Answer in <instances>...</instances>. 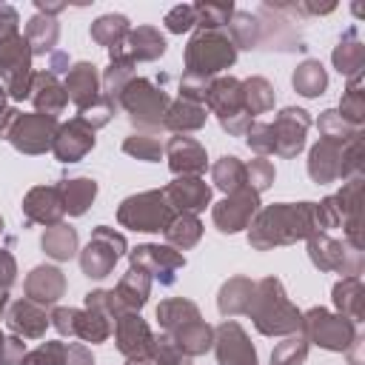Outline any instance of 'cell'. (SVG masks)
<instances>
[{"mask_svg": "<svg viewBox=\"0 0 365 365\" xmlns=\"http://www.w3.org/2000/svg\"><path fill=\"white\" fill-rule=\"evenodd\" d=\"M251 297H254V282L237 277V279L222 285V291H220V311L228 314V317L231 314H242V311H248Z\"/></svg>", "mask_w": 365, "mask_h": 365, "instance_id": "f546056e", "label": "cell"}, {"mask_svg": "<svg viewBox=\"0 0 365 365\" xmlns=\"http://www.w3.org/2000/svg\"><path fill=\"white\" fill-rule=\"evenodd\" d=\"M185 265L182 254L171 251V248H160V245H140L131 251V268H140L145 274H154L160 277L163 285H171L174 282V271Z\"/></svg>", "mask_w": 365, "mask_h": 365, "instance_id": "5bb4252c", "label": "cell"}, {"mask_svg": "<svg viewBox=\"0 0 365 365\" xmlns=\"http://www.w3.org/2000/svg\"><path fill=\"white\" fill-rule=\"evenodd\" d=\"M308 248H311V259L319 268H336V271L345 268V254H342L345 248H342V242H334L328 237H314Z\"/></svg>", "mask_w": 365, "mask_h": 365, "instance_id": "74e56055", "label": "cell"}, {"mask_svg": "<svg viewBox=\"0 0 365 365\" xmlns=\"http://www.w3.org/2000/svg\"><path fill=\"white\" fill-rule=\"evenodd\" d=\"M202 123H205V108L200 103H191V100H182V97L174 106H168L165 120H163V125L174 128V131H194Z\"/></svg>", "mask_w": 365, "mask_h": 365, "instance_id": "83f0119b", "label": "cell"}, {"mask_svg": "<svg viewBox=\"0 0 365 365\" xmlns=\"http://www.w3.org/2000/svg\"><path fill=\"white\" fill-rule=\"evenodd\" d=\"M0 231H3V220H0Z\"/></svg>", "mask_w": 365, "mask_h": 365, "instance_id": "be15d7a7", "label": "cell"}, {"mask_svg": "<svg viewBox=\"0 0 365 365\" xmlns=\"http://www.w3.org/2000/svg\"><path fill=\"white\" fill-rule=\"evenodd\" d=\"M242 97H245V111L248 114H262L274 106V91L268 86V80L262 77H251L242 83Z\"/></svg>", "mask_w": 365, "mask_h": 365, "instance_id": "8d00e7d4", "label": "cell"}, {"mask_svg": "<svg viewBox=\"0 0 365 365\" xmlns=\"http://www.w3.org/2000/svg\"><path fill=\"white\" fill-rule=\"evenodd\" d=\"M231 43L240 46V48H254L259 40H262V31H259V20L257 14H248V11H237L231 17Z\"/></svg>", "mask_w": 365, "mask_h": 365, "instance_id": "d590c367", "label": "cell"}, {"mask_svg": "<svg viewBox=\"0 0 365 365\" xmlns=\"http://www.w3.org/2000/svg\"><path fill=\"white\" fill-rule=\"evenodd\" d=\"M63 291H66V279H63V274L57 271V268H51V265H40V268H34L29 277H26V294H29V299L31 302H54V299H60L63 297Z\"/></svg>", "mask_w": 365, "mask_h": 365, "instance_id": "7402d4cb", "label": "cell"}, {"mask_svg": "<svg viewBox=\"0 0 365 365\" xmlns=\"http://www.w3.org/2000/svg\"><path fill=\"white\" fill-rule=\"evenodd\" d=\"M120 106L131 114L134 125H143V128H157L163 125L165 120V111H168V97L165 91L154 88L148 80H131L123 94H120Z\"/></svg>", "mask_w": 365, "mask_h": 365, "instance_id": "8992f818", "label": "cell"}, {"mask_svg": "<svg viewBox=\"0 0 365 365\" xmlns=\"http://www.w3.org/2000/svg\"><path fill=\"white\" fill-rule=\"evenodd\" d=\"M205 103L211 106V111L220 117L222 128L231 134H245L251 125V114L245 111V97H242V83L234 77H222L214 80L208 86Z\"/></svg>", "mask_w": 365, "mask_h": 365, "instance_id": "5b68a950", "label": "cell"}, {"mask_svg": "<svg viewBox=\"0 0 365 365\" xmlns=\"http://www.w3.org/2000/svg\"><path fill=\"white\" fill-rule=\"evenodd\" d=\"M111 51V63H128L134 66V60H157L163 51H165V40L157 29L151 26H140V29H131Z\"/></svg>", "mask_w": 365, "mask_h": 365, "instance_id": "30bf717a", "label": "cell"}, {"mask_svg": "<svg viewBox=\"0 0 365 365\" xmlns=\"http://www.w3.org/2000/svg\"><path fill=\"white\" fill-rule=\"evenodd\" d=\"M43 248H46V254L54 257V259H68V257H74V251H77V231L57 222V225L46 228V234H43Z\"/></svg>", "mask_w": 365, "mask_h": 365, "instance_id": "d6a6232c", "label": "cell"}, {"mask_svg": "<svg viewBox=\"0 0 365 365\" xmlns=\"http://www.w3.org/2000/svg\"><path fill=\"white\" fill-rule=\"evenodd\" d=\"M114 294H117V299H120V305H123L125 311L143 308L145 299H148V274L140 271V268H131V271L120 279V285H117Z\"/></svg>", "mask_w": 365, "mask_h": 365, "instance_id": "484cf974", "label": "cell"}, {"mask_svg": "<svg viewBox=\"0 0 365 365\" xmlns=\"http://www.w3.org/2000/svg\"><path fill=\"white\" fill-rule=\"evenodd\" d=\"M6 111V86H0V114Z\"/></svg>", "mask_w": 365, "mask_h": 365, "instance_id": "94428289", "label": "cell"}, {"mask_svg": "<svg viewBox=\"0 0 365 365\" xmlns=\"http://www.w3.org/2000/svg\"><path fill=\"white\" fill-rule=\"evenodd\" d=\"M334 63H336V68L345 71V74H356V71H359V66H362V46H359L354 29H348L345 40L336 46V51H334Z\"/></svg>", "mask_w": 365, "mask_h": 365, "instance_id": "ab89813d", "label": "cell"}, {"mask_svg": "<svg viewBox=\"0 0 365 365\" xmlns=\"http://www.w3.org/2000/svg\"><path fill=\"white\" fill-rule=\"evenodd\" d=\"M248 145L254 148V151H259V154H271L274 151V140H271V125L268 123H251L248 125Z\"/></svg>", "mask_w": 365, "mask_h": 365, "instance_id": "816d5d0a", "label": "cell"}, {"mask_svg": "<svg viewBox=\"0 0 365 365\" xmlns=\"http://www.w3.org/2000/svg\"><path fill=\"white\" fill-rule=\"evenodd\" d=\"M165 197L171 202L174 211H185V214H194V211H202L211 200V188L200 180V177H180L174 180L168 188H165Z\"/></svg>", "mask_w": 365, "mask_h": 365, "instance_id": "e0dca14e", "label": "cell"}, {"mask_svg": "<svg viewBox=\"0 0 365 365\" xmlns=\"http://www.w3.org/2000/svg\"><path fill=\"white\" fill-rule=\"evenodd\" d=\"M200 234H202L200 220H197L194 214H185V211L174 214V220H171L168 228H165L168 242H171V245H180V248H191V245L200 240Z\"/></svg>", "mask_w": 365, "mask_h": 365, "instance_id": "836d02e7", "label": "cell"}, {"mask_svg": "<svg viewBox=\"0 0 365 365\" xmlns=\"http://www.w3.org/2000/svg\"><path fill=\"white\" fill-rule=\"evenodd\" d=\"M117 348L128 356V359H140L148 356L154 348V336L148 331V325L140 319V314L125 311L117 317Z\"/></svg>", "mask_w": 365, "mask_h": 365, "instance_id": "9a60e30c", "label": "cell"}, {"mask_svg": "<svg viewBox=\"0 0 365 365\" xmlns=\"http://www.w3.org/2000/svg\"><path fill=\"white\" fill-rule=\"evenodd\" d=\"M111 334V319L94 308H86V311H77L74 317V336L86 339V342H103L106 336Z\"/></svg>", "mask_w": 365, "mask_h": 365, "instance_id": "4dcf8cb0", "label": "cell"}, {"mask_svg": "<svg viewBox=\"0 0 365 365\" xmlns=\"http://www.w3.org/2000/svg\"><path fill=\"white\" fill-rule=\"evenodd\" d=\"M305 128H308V114L302 108H285L277 117V123L271 125L274 154L294 157L305 145Z\"/></svg>", "mask_w": 365, "mask_h": 365, "instance_id": "4fadbf2b", "label": "cell"}, {"mask_svg": "<svg viewBox=\"0 0 365 365\" xmlns=\"http://www.w3.org/2000/svg\"><path fill=\"white\" fill-rule=\"evenodd\" d=\"M305 328H308V336L322 345V348H331V351H342L351 339H354V325L348 322V317H334L322 308H314L302 317Z\"/></svg>", "mask_w": 365, "mask_h": 365, "instance_id": "9c48e42d", "label": "cell"}, {"mask_svg": "<svg viewBox=\"0 0 365 365\" xmlns=\"http://www.w3.org/2000/svg\"><path fill=\"white\" fill-rule=\"evenodd\" d=\"M208 77H197V74H188L180 80V91H182V100H191V103H205V94H208Z\"/></svg>", "mask_w": 365, "mask_h": 365, "instance_id": "f907efd6", "label": "cell"}, {"mask_svg": "<svg viewBox=\"0 0 365 365\" xmlns=\"http://www.w3.org/2000/svg\"><path fill=\"white\" fill-rule=\"evenodd\" d=\"M91 145H94V131H91L83 120L74 117L68 125H60V128H57L54 143H51V151H54L63 163H74V160H80Z\"/></svg>", "mask_w": 365, "mask_h": 365, "instance_id": "2e32d148", "label": "cell"}, {"mask_svg": "<svg viewBox=\"0 0 365 365\" xmlns=\"http://www.w3.org/2000/svg\"><path fill=\"white\" fill-rule=\"evenodd\" d=\"M308 171L317 182H328L339 174H345V165H342V145L334 143V140H322L319 145H314L311 151V160H308Z\"/></svg>", "mask_w": 365, "mask_h": 365, "instance_id": "603a6c76", "label": "cell"}, {"mask_svg": "<svg viewBox=\"0 0 365 365\" xmlns=\"http://www.w3.org/2000/svg\"><path fill=\"white\" fill-rule=\"evenodd\" d=\"M114 111H117V103H111L108 97H97L88 108H80V114H77V120H83L91 131L94 128H100V125H106L111 117H114Z\"/></svg>", "mask_w": 365, "mask_h": 365, "instance_id": "ee69618b", "label": "cell"}, {"mask_svg": "<svg viewBox=\"0 0 365 365\" xmlns=\"http://www.w3.org/2000/svg\"><path fill=\"white\" fill-rule=\"evenodd\" d=\"M305 354H308V339L302 334H297V336H288L285 342H279L274 348L271 362L274 365H299L305 359Z\"/></svg>", "mask_w": 365, "mask_h": 365, "instance_id": "7bdbcfd3", "label": "cell"}, {"mask_svg": "<svg viewBox=\"0 0 365 365\" xmlns=\"http://www.w3.org/2000/svg\"><path fill=\"white\" fill-rule=\"evenodd\" d=\"M14 274H17V268H14V257H11L9 251L0 248V291H6V288L14 282Z\"/></svg>", "mask_w": 365, "mask_h": 365, "instance_id": "9f6ffc18", "label": "cell"}, {"mask_svg": "<svg viewBox=\"0 0 365 365\" xmlns=\"http://www.w3.org/2000/svg\"><path fill=\"white\" fill-rule=\"evenodd\" d=\"M165 336H168L185 356L202 354V351H208L211 342H214V331H211L202 319H191V322L180 325L177 331H171V334H165Z\"/></svg>", "mask_w": 365, "mask_h": 365, "instance_id": "d4e9b609", "label": "cell"}, {"mask_svg": "<svg viewBox=\"0 0 365 365\" xmlns=\"http://www.w3.org/2000/svg\"><path fill=\"white\" fill-rule=\"evenodd\" d=\"M123 148H125V154H134L137 160H160V154H163L160 140H157V137H148V134H134V137H128V140L123 143Z\"/></svg>", "mask_w": 365, "mask_h": 365, "instance_id": "f6af8a7d", "label": "cell"}, {"mask_svg": "<svg viewBox=\"0 0 365 365\" xmlns=\"http://www.w3.org/2000/svg\"><path fill=\"white\" fill-rule=\"evenodd\" d=\"M128 365H154L148 356H140V359H128Z\"/></svg>", "mask_w": 365, "mask_h": 365, "instance_id": "91938a15", "label": "cell"}, {"mask_svg": "<svg viewBox=\"0 0 365 365\" xmlns=\"http://www.w3.org/2000/svg\"><path fill=\"white\" fill-rule=\"evenodd\" d=\"M26 217L29 222H43V225H57L60 217H63V194H60V185H43V188H34L29 191L26 202Z\"/></svg>", "mask_w": 365, "mask_h": 365, "instance_id": "ac0fdd59", "label": "cell"}, {"mask_svg": "<svg viewBox=\"0 0 365 365\" xmlns=\"http://www.w3.org/2000/svg\"><path fill=\"white\" fill-rule=\"evenodd\" d=\"M3 305H6V291H0V311H3ZM0 345H3V336H0Z\"/></svg>", "mask_w": 365, "mask_h": 365, "instance_id": "6125c7cd", "label": "cell"}, {"mask_svg": "<svg viewBox=\"0 0 365 365\" xmlns=\"http://www.w3.org/2000/svg\"><path fill=\"white\" fill-rule=\"evenodd\" d=\"M57 120L46 117V114H17L9 140L14 143V148L26 151V154H40L46 148H51L54 134H57Z\"/></svg>", "mask_w": 365, "mask_h": 365, "instance_id": "ba28073f", "label": "cell"}, {"mask_svg": "<svg viewBox=\"0 0 365 365\" xmlns=\"http://www.w3.org/2000/svg\"><path fill=\"white\" fill-rule=\"evenodd\" d=\"M237 60V46L220 34V31H197L185 48V66H188V74H197V77H208L214 71H222L228 68L231 63Z\"/></svg>", "mask_w": 365, "mask_h": 365, "instance_id": "3957f363", "label": "cell"}, {"mask_svg": "<svg viewBox=\"0 0 365 365\" xmlns=\"http://www.w3.org/2000/svg\"><path fill=\"white\" fill-rule=\"evenodd\" d=\"M128 31H131V29H128V20H125L123 14H103V17H97L94 26H91V37H94L100 46H106V48H114Z\"/></svg>", "mask_w": 365, "mask_h": 365, "instance_id": "e575fe53", "label": "cell"}, {"mask_svg": "<svg viewBox=\"0 0 365 365\" xmlns=\"http://www.w3.org/2000/svg\"><path fill=\"white\" fill-rule=\"evenodd\" d=\"M356 83H359V77H354V83H351V88H348V97H345V106H342V114H348L354 123L362 117V97H359Z\"/></svg>", "mask_w": 365, "mask_h": 365, "instance_id": "db71d44e", "label": "cell"}, {"mask_svg": "<svg viewBox=\"0 0 365 365\" xmlns=\"http://www.w3.org/2000/svg\"><path fill=\"white\" fill-rule=\"evenodd\" d=\"M60 194H63V208L77 217V214H83L91 205V200L97 194V182L88 180V177H77V180L63 182L60 185Z\"/></svg>", "mask_w": 365, "mask_h": 365, "instance_id": "f1b7e54d", "label": "cell"}, {"mask_svg": "<svg viewBox=\"0 0 365 365\" xmlns=\"http://www.w3.org/2000/svg\"><path fill=\"white\" fill-rule=\"evenodd\" d=\"M57 34H60V26L54 17L48 14H37L29 20L26 26V43L31 48V54H46L51 51V46L57 43Z\"/></svg>", "mask_w": 365, "mask_h": 365, "instance_id": "4316f807", "label": "cell"}, {"mask_svg": "<svg viewBox=\"0 0 365 365\" xmlns=\"http://www.w3.org/2000/svg\"><path fill=\"white\" fill-rule=\"evenodd\" d=\"M325 83H328L325 68H322L317 60L302 63V66L297 68V74H294V86H297V91L305 94V97H317V94H322Z\"/></svg>", "mask_w": 365, "mask_h": 365, "instance_id": "f35d334b", "label": "cell"}, {"mask_svg": "<svg viewBox=\"0 0 365 365\" xmlns=\"http://www.w3.org/2000/svg\"><path fill=\"white\" fill-rule=\"evenodd\" d=\"M123 248H125V240H123L120 234H114L108 225H100V228L91 234V242L86 245V251L80 254L83 274H86V277H94V279L106 277V274L114 268V262L120 259Z\"/></svg>", "mask_w": 365, "mask_h": 365, "instance_id": "52a82bcc", "label": "cell"}, {"mask_svg": "<svg viewBox=\"0 0 365 365\" xmlns=\"http://www.w3.org/2000/svg\"><path fill=\"white\" fill-rule=\"evenodd\" d=\"M17 34V11L11 6H0V40Z\"/></svg>", "mask_w": 365, "mask_h": 365, "instance_id": "6f0895ef", "label": "cell"}, {"mask_svg": "<svg viewBox=\"0 0 365 365\" xmlns=\"http://www.w3.org/2000/svg\"><path fill=\"white\" fill-rule=\"evenodd\" d=\"M194 17L202 29L217 31L220 26L231 23L234 17V6L231 3H194Z\"/></svg>", "mask_w": 365, "mask_h": 365, "instance_id": "b9f144b4", "label": "cell"}, {"mask_svg": "<svg viewBox=\"0 0 365 365\" xmlns=\"http://www.w3.org/2000/svg\"><path fill=\"white\" fill-rule=\"evenodd\" d=\"M151 362L154 365H191L188 362V356L168 339V336H163V339H154V348H151Z\"/></svg>", "mask_w": 365, "mask_h": 365, "instance_id": "7dc6e473", "label": "cell"}, {"mask_svg": "<svg viewBox=\"0 0 365 365\" xmlns=\"http://www.w3.org/2000/svg\"><path fill=\"white\" fill-rule=\"evenodd\" d=\"M157 319H160V325L165 328V334H171V331H177L180 325H185V322H191V319H200V311H197V305L188 302V299H165V302H160V308H157Z\"/></svg>", "mask_w": 365, "mask_h": 365, "instance_id": "1f68e13d", "label": "cell"}, {"mask_svg": "<svg viewBox=\"0 0 365 365\" xmlns=\"http://www.w3.org/2000/svg\"><path fill=\"white\" fill-rule=\"evenodd\" d=\"M174 214L177 211L171 208L165 191H145V194L128 197L120 205L117 220L134 231H165L168 222L174 220Z\"/></svg>", "mask_w": 365, "mask_h": 365, "instance_id": "277c9868", "label": "cell"}, {"mask_svg": "<svg viewBox=\"0 0 365 365\" xmlns=\"http://www.w3.org/2000/svg\"><path fill=\"white\" fill-rule=\"evenodd\" d=\"M23 356H26V345L17 336L3 339V345H0V365H23Z\"/></svg>", "mask_w": 365, "mask_h": 365, "instance_id": "f5cc1de1", "label": "cell"}, {"mask_svg": "<svg viewBox=\"0 0 365 365\" xmlns=\"http://www.w3.org/2000/svg\"><path fill=\"white\" fill-rule=\"evenodd\" d=\"M317 225V205L314 202H299V205H268L265 211L257 214L251 222V242L257 248H271V245H285L299 237L314 234Z\"/></svg>", "mask_w": 365, "mask_h": 365, "instance_id": "6da1fadb", "label": "cell"}, {"mask_svg": "<svg viewBox=\"0 0 365 365\" xmlns=\"http://www.w3.org/2000/svg\"><path fill=\"white\" fill-rule=\"evenodd\" d=\"M245 180L254 185V191L259 194V191H265L271 182H274V165L268 163V160H262V157H257V160H251V165H245Z\"/></svg>", "mask_w": 365, "mask_h": 365, "instance_id": "c3c4849f", "label": "cell"}, {"mask_svg": "<svg viewBox=\"0 0 365 365\" xmlns=\"http://www.w3.org/2000/svg\"><path fill=\"white\" fill-rule=\"evenodd\" d=\"M217 359L220 365H257V351L248 342L245 331L240 328V322H222L217 328Z\"/></svg>", "mask_w": 365, "mask_h": 365, "instance_id": "7c38bea8", "label": "cell"}, {"mask_svg": "<svg viewBox=\"0 0 365 365\" xmlns=\"http://www.w3.org/2000/svg\"><path fill=\"white\" fill-rule=\"evenodd\" d=\"M74 317H77V308H57V311L51 314L54 328H57L60 334H74Z\"/></svg>", "mask_w": 365, "mask_h": 365, "instance_id": "11a10c76", "label": "cell"}, {"mask_svg": "<svg viewBox=\"0 0 365 365\" xmlns=\"http://www.w3.org/2000/svg\"><path fill=\"white\" fill-rule=\"evenodd\" d=\"M66 97L77 106V108H88L97 97H100V80L91 63H77L68 68L66 74Z\"/></svg>", "mask_w": 365, "mask_h": 365, "instance_id": "44dd1931", "label": "cell"}, {"mask_svg": "<svg viewBox=\"0 0 365 365\" xmlns=\"http://www.w3.org/2000/svg\"><path fill=\"white\" fill-rule=\"evenodd\" d=\"M165 26H168V31H174V34H182V31H188L191 26H197L194 6H174V9L165 14Z\"/></svg>", "mask_w": 365, "mask_h": 365, "instance_id": "681fc988", "label": "cell"}, {"mask_svg": "<svg viewBox=\"0 0 365 365\" xmlns=\"http://www.w3.org/2000/svg\"><path fill=\"white\" fill-rule=\"evenodd\" d=\"M248 314L257 325L259 334L274 336V334H291L302 325V314L285 299L282 285L277 279H262L259 285H254V297L248 305Z\"/></svg>", "mask_w": 365, "mask_h": 365, "instance_id": "7a4b0ae2", "label": "cell"}, {"mask_svg": "<svg viewBox=\"0 0 365 365\" xmlns=\"http://www.w3.org/2000/svg\"><path fill=\"white\" fill-rule=\"evenodd\" d=\"M23 365H66V345L63 342H43L37 351L23 356Z\"/></svg>", "mask_w": 365, "mask_h": 365, "instance_id": "bcb514c9", "label": "cell"}, {"mask_svg": "<svg viewBox=\"0 0 365 365\" xmlns=\"http://www.w3.org/2000/svg\"><path fill=\"white\" fill-rule=\"evenodd\" d=\"M29 97L34 100L37 106V114H46V117H54L66 108V88L57 83V77L51 71H43V74H31V88H29Z\"/></svg>", "mask_w": 365, "mask_h": 365, "instance_id": "ffe728a7", "label": "cell"}, {"mask_svg": "<svg viewBox=\"0 0 365 365\" xmlns=\"http://www.w3.org/2000/svg\"><path fill=\"white\" fill-rule=\"evenodd\" d=\"M165 154H168V165L174 174L197 177L205 168V151L191 137H171L165 145Z\"/></svg>", "mask_w": 365, "mask_h": 365, "instance_id": "d6986e66", "label": "cell"}, {"mask_svg": "<svg viewBox=\"0 0 365 365\" xmlns=\"http://www.w3.org/2000/svg\"><path fill=\"white\" fill-rule=\"evenodd\" d=\"M211 174H214V182H217L225 194L242 188V182H245V165H242L237 157H222V160L214 165Z\"/></svg>", "mask_w": 365, "mask_h": 365, "instance_id": "60d3db41", "label": "cell"}, {"mask_svg": "<svg viewBox=\"0 0 365 365\" xmlns=\"http://www.w3.org/2000/svg\"><path fill=\"white\" fill-rule=\"evenodd\" d=\"M46 325H48L46 311H43L37 302H31V299H20V302H14L11 311H9V328H11L14 334L29 336V339L43 336Z\"/></svg>", "mask_w": 365, "mask_h": 365, "instance_id": "cb8c5ba5", "label": "cell"}, {"mask_svg": "<svg viewBox=\"0 0 365 365\" xmlns=\"http://www.w3.org/2000/svg\"><path fill=\"white\" fill-rule=\"evenodd\" d=\"M66 365H94L83 345H66Z\"/></svg>", "mask_w": 365, "mask_h": 365, "instance_id": "680465c9", "label": "cell"}, {"mask_svg": "<svg viewBox=\"0 0 365 365\" xmlns=\"http://www.w3.org/2000/svg\"><path fill=\"white\" fill-rule=\"evenodd\" d=\"M257 205H259V202H257V191L242 185V188L231 191L222 202L214 205V222H217L220 231L234 234V231H240V228H245V225L251 222Z\"/></svg>", "mask_w": 365, "mask_h": 365, "instance_id": "8fae6325", "label": "cell"}]
</instances>
